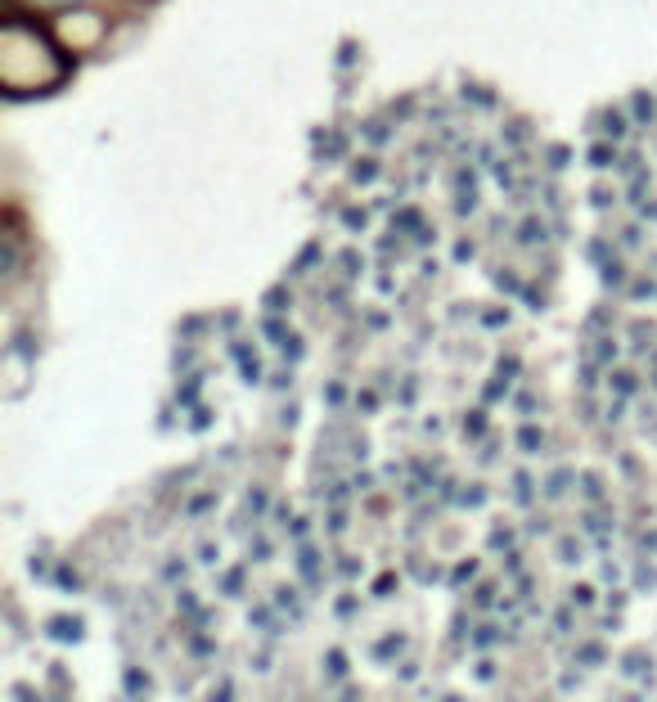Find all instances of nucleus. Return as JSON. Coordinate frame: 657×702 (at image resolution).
Here are the masks:
<instances>
[{
	"label": "nucleus",
	"mask_w": 657,
	"mask_h": 702,
	"mask_svg": "<svg viewBox=\"0 0 657 702\" xmlns=\"http://www.w3.org/2000/svg\"><path fill=\"white\" fill-rule=\"evenodd\" d=\"M36 5H45V9H68V5H77V0H36Z\"/></svg>",
	"instance_id": "1"
}]
</instances>
